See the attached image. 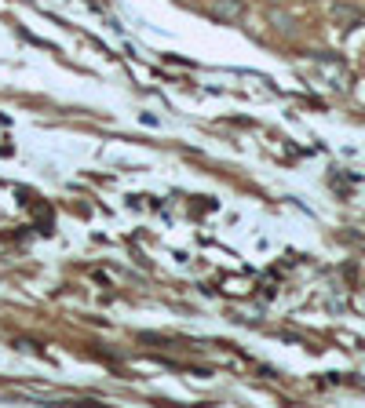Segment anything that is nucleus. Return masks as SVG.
<instances>
[{
    "label": "nucleus",
    "instance_id": "f257e3e1",
    "mask_svg": "<svg viewBox=\"0 0 365 408\" xmlns=\"http://www.w3.org/2000/svg\"><path fill=\"white\" fill-rule=\"evenodd\" d=\"M208 11L219 22H234V18L241 15V0H208Z\"/></svg>",
    "mask_w": 365,
    "mask_h": 408
}]
</instances>
